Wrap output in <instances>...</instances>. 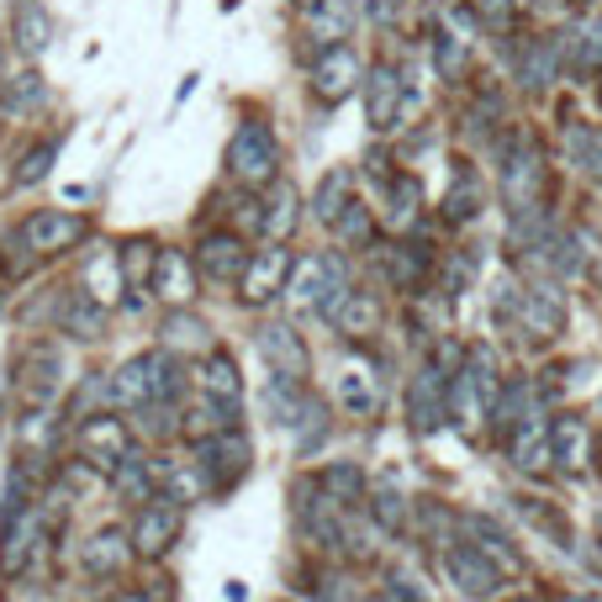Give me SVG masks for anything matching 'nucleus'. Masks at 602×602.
Masks as SVG:
<instances>
[{
  "label": "nucleus",
  "instance_id": "nucleus-1",
  "mask_svg": "<svg viewBox=\"0 0 602 602\" xmlns=\"http://www.w3.org/2000/svg\"><path fill=\"white\" fill-rule=\"evenodd\" d=\"M275 170H280V138H275V127L259 117L239 121V132L228 143V175L239 185H270Z\"/></svg>",
  "mask_w": 602,
  "mask_h": 602
},
{
  "label": "nucleus",
  "instance_id": "nucleus-2",
  "mask_svg": "<svg viewBox=\"0 0 602 602\" xmlns=\"http://www.w3.org/2000/svg\"><path fill=\"white\" fill-rule=\"evenodd\" d=\"M491 407H497V364L486 349H471L465 370L450 375V413L460 428H476L482 418H491Z\"/></svg>",
  "mask_w": 602,
  "mask_h": 602
},
{
  "label": "nucleus",
  "instance_id": "nucleus-3",
  "mask_svg": "<svg viewBox=\"0 0 602 602\" xmlns=\"http://www.w3.org/2000/svg\"><path fill=\"white\" fill-rule=\"evenodd\" d=\"M344 291H349V286H344V270H338V259H333V254H312V259L291 265V280H286V297H291V306H301V312H317V317H328Z\"/></svg>",
  "mask_w": 602,
  "mask_h": 602
},
{
  "label": "nucleus",
  "instance_id": "nucleus-4",
  "mask_svg": "<svg viewBox=\"0 0 602 602\" xmlns=\"http://www.w3.org/2000/svg\"><path fill=\"white\" fill-rule=\"evenodd\" d=\"M497 185H502V201H508L512 217H518V211L540 207L544 153H540V143H534V138H518L512 149H502V175H497Z\"/></svg>",
  "mask_w": 602,
  "mask_h": 602
},
{
  "label": "nucleus",
  "instance_id": "nucleus-5",
  "mask_svg": "<svg viewBox=\"0 0 602 602\" xmlns=\"http://www.w3.org/2000/svg\"><path fill=\"white\" fill-rule=\"evenodd\" d=\"M360 85H364V63H360V54H355L349 43H333V48H323V59L312 63V95H317L323 106L349 101Z\"/></svg>",
  "mask_w": 602,
  "mask_h": 602
},
{
  "label": "nucleus",
  "instance_id": "nucleus-6",
  "mask_svg": "<svg viewBox=\"0 0 602 602\" xmlns=\"http://www.w3.org/2000/svg\"><path fill=\"white\" fill-rule=\"evenodd\" d=\"M63 386V349L59 344H32L16 364V392L27 407H48Z\"/></svg>",
  "mask_w": 602,
  "mask_h": 602
},
{
  "label": "nucleus",
  "instance_id": "nucleus-7",
  "mask_svg": "<svg viewBox=\"0 0 602 602\" xmlns=\"http://www.w3.org/2000/svg\"><path fill=\"white\" fill-rule=\"evenodd\" d=\"M364 117L375 132H392L402 112H407V85H402V74H396V63H370L364 69Z\"/></svg>",
  "mask_w": 602,
  "mask_h": 602
},
{
  "label": "nucleus",
  "instance_id": "nucleus-8",
  "mask_svg": "<svg viewBox=\"0 0 602 602\" xmlns=\"http://www.w3.org/2000/svg\"><path fill=\"white\" fill-rule=\"evenodd\" d=\"M185 529V512H181V497H149L143 512H138V523H132V549L138 555H164L170 544L181 540Z\"/></svg>",
  "mask_w": 602,
  "mask_h": 602
},
{
  "label": "nucleus",
  "instance_id": "nucleus-9",
  "mask_svg": "<svg viewBox=\"0 0 602 602\" xmlns=\"http://www.w3.org/2000/svg\"><path fill=\"white\" fill-rule=\"evenodd\" d=\"M439 566H444V576H450L465 598H491V592L502 587V566H497L491 555H482V549H471V544H444Z\"/></svg>",
  "mask_w": 602,
  "mask_h": 602
},
{
  "label": "nucleus",
  "instance_id": "nucleus-10",
  "mask_svg": "<svg viewBox=\"0 0 602 602\" xmlns=\"http://www.w3.org/2000/svg\"><path fill=\"white\" fill-rule=\"evenodd\" d=\"M85 233H91V222L74 217V211H32L27 222L16 228V239L27 243L32 254H63V248H74Z\"/></svg>",
  "mask_w": 602,
  "mask_h": 602
},
{
  "label": "nucleus",
  "instance_id": "nucleus-11",
  "mask_svg": "<svg viewBox=\"0 0 602 602\" xmlns=\"http://www.w3.org/2000/svg\"><path fill=\"white\" fill-rule=\"evenodd\" d=\"M407 418H413L418 433H433L439 422L450 418V375L439 364H422L418 375H413V386H407Z\"/></svg>",
  "mask_w": 602,
  "mask_h": 602
},
{
  "label": "nucleus",
  "instance_id": "nucleus-12",
  "mask_svg": "<svg viewBox=\"0 0 602 602\" xmlns=\"http://www.w3.org/2000/svg\"><path fill=\"white\" fill-rule=\"evenodd\" d=\"M291 248L286 243H270V248H259V254H248V270H243V280H239V291H243V301L248 306H265V301L291 280Z\"/></svg>",
  "mask_w": 602,
  "mask_h": 602
},
{
  "label": "nucleus",
  "instance_id": "nucleus-13",
  "mask_svg": "<svg viewBox=\"0 0 602 602\" xmlns=\"http://www.w3.org/2000/svg\"><path fill=\"white\" fill-rule=\"evenodd\" d=\"M196 275H207V280H217V286H233V280H243V270H248V248H243L239 233H207V239L196 243Z\"/></svg>",
  "mask_w": 602,
  "mask_h": 602
},
{
  "label": "nucleus",
  "instance_id": "nucleus-14",
  "mask_svg": "<svg viewBox=\"0 0 602 602\" xmlns=\"http://www.w3.org/2000/svg\"><path fill=\"white\" fill-rule=\"evenodd\" d=\"M518 312H523V328L534 333V338H555V333L566 328V291L555 280H534V286H523Z\"/></svg>",
  "mask_w": 602,
  "mask_h": 602
},
{
  "label": "nucleus",
  "instance_id": "nucleus-15",
  "mask_svg": "<svg viewBox=\"0 0 602 602\" xmlns=\"http://www.w3.org/2000/svg\"><path fill=\"white\" fill-rule=\"evenodd\" d=\"M259 355L270 360V370L280 375V381H306V370H312V360H306V344H301L297 328H286V323H270V328H259Z\"/></svg>",
  "mask_w": 602,
  "mask_h": 602
},
{
  "label": "nucleus",
  "instance_id": "nucleus-16",
  "mask_svg": "<svg viewBox=\"0 0 602 602\" xmlns=\"http://www.w3.org/2000/svg\"><path fill=\"white\" fill-rule=\"evenodd\" d=\"M127 428H121V418H112V413H101V418H85L80 422V433H74V450H80V460H91V465H117L121 454H127Z\"/></svg>",
  "mask_w": 602,
  "mask_h": 602
},
{
  "label": "nucleus",
  "instance_id": "nucleus-17",
  "mask_svg": "<svg viewBox=\"0 0 602 602\" xmlns=\"http://www.w3.org/2000/svg\"><path fill=\"white\" fill-rule=\"evenodd\" d=\"M201 471H211V482L217 486H233L248 471V439H243L239 428H228V433H217V439H201Z\"/></svg>",
  "mask_w": 602,
  "mask_h": 602
},
{
  "label": "nucleus",
  "instance_id": "nucleus-18",
  "mask_svg": "<svg viewBox=\"0 0 602 602\" xmlns=\"http://www.w3.org/2000/svg\"><path fill=\"white\" fill-rule=\"evenodd\" d=\"M301 22H306V37H312L317 48H333V43H344L349 27H355V5H349V0H306V5H301Z\"/></svg>",
  "mask_w": 602,
  "mask_h": 602
},
{
  "label": "nucleus",
  "instance_id": "nucleus-19",
  "mask_svg": "<svg viewBox=\"0 0 602 602\" xmlns=\"http://www.w3.org/2000/svg\"><path fill=\"white\" fill-rule=\"evenodd\" d=\"M190 286H196V259H190L185 248H159L153 275H149L153 297H159V301H185V297H190Z\"/></svg>",
  "mask_w": 602,
  "mask_h": 602
},
{
  "label": "nucleus",
  "instance_id": "nucleus-20",
  "mask_svg": "<svg viewBox=\"0 0 602 602\" xmlns=\"http://www.w3.org/2000/svg\"><path fill=\"white\" fill-rule=\"evenodd\" d=\"M159 364H164V355H138V360H127L112 375V396L117 402H132V407H143V402H153V381H159Z\"/></svg>",
  "mask_w": 602,
  "mask_h": 602
},
{
  "label": "nucleus",
  "instance_id": "nucleus-21",
  "mask_svg": "<svg viewBox=\"0 0 602 602\" xmlns=\"http://www.w3.org/2000/svg\"><path fill=\"white\" fill-rule=\"evenodd\" d=\"M328 323L344 333V338H370V333H375V323H381V301L364 297V291H344V297H338V306L328 312Z\"/></svg>",
  "mask_w": 602,
  "mask_h": 602
},
{
  "label": "nucleus",
  "instance_id": "nucleus-22",
  "mask_svg": "<svg viewBox=\"0 0 602 602\" xmlns=\"http://www.w3.org/2000/svg\"><path fill=\"white\" fill-rule=\"evenodd\" d=\"M560 74V43L555 37H529V48H523V59H518V80L529 85V91H544L549 80Z\"/></svg>",
  "mask_w": 602,
  "mask_h": 602
},
{
  "label": "nucleus",
  "instance_id": "nucleus-23",
  "mask_svg": "<svg viewBox=\"0 0 602 602\" xmlns=\"http://www.w3.org/2000/svg\"><path fill=\"white\" fill-rule=\"evenodd\" d=\"M301 201H297V185L291 181H270V201H265V239L270 243H286L297 233L301 222Z\"/></svg>",
  "mask_w": 602,
  "mask_h": 602
},
{
  "label": "nucleus",
  "instance_id": "nucleus-24",
  "mask_svg": "<svg viewBox=\"0 0 602 602\" xmlns=\"http://www.w3.org/2000/svg\"><path fill=\"white\" fill-rule=\"evenodd\" d=\"M48 43H54V16L43 11V0H22L16 5V48L27 59H43Z\"/></svg>",
  "mask_w": 602,
  "mask_h": 602
},
{
  "label": "nucleus",
  "instance_id": "nucleus-25",
  "mask_svg": "<svg viewBox=\"0 0 602 602\" xmlns=\"http://www.w3.org/2000/svg\"><path fill=\"white\" fill-rule=\"evenodd\" d=\"M106 328V301H95L85 286H74L69 297H63V333H74V338H101Z\"/></svg>",
  "mask_w": 602,
  "mask_h": 602
},
{
  "label": "nucleus",
  "instance_id": "nucleus-26",
  "mask_svg": "<svg viewBox=\"0 0 602 602\" xmlns=\"http://www.w3.org/2000/svg\"><path fill=\"white\" fill-rule=\"evenodd\" d=\"M355 201V170H328L323 175V185H317V196H312V217L317 222H338L344 217V207Z\"/></svg>",
  "mask_w": 602,
  "mask_h": 602
},
{
  "label": "nucleus",
  "instance_id": "nucleus-27",
  "mask_svg": "<svg viewBox=\"0 0 602 602\" xmlns=\"http://www.w3.org/2000/svg\"><path fill=\"white\" fill-rule=\"evenodd\" d=\"M566 159H571L576 170H587V175L602 181V127H592V121H566Z\"/></svg>",
  "mask_w": 602,
  "mask_h": 602
},
{
  "label": "nucleus",
  "instance_id": "nucleus-28",
  "mask_svg": "<svg viewBox=\"0 0 602 602\" xmlns=\"http://www.w3.org/2000/svg\"><path fill=\"white\" fill-rule=\"evenodd\" d=\"M465 529L476 534V549H482V555H491L502 571H518V566H523V560H518V549H512V540L502 534V529H497V523H491V518L471 512V518H465Z\"/></svg>",
  "mask_w": 602,
  "mask_h": 602
},
{
  "label": "nucleus",
  "instance_id": "nucleus-29",
  "mask_svg": "<svg viewBox=\"0 0 602 602\" xmlns=\"http://www.w3.org/2000/svg\"><path fill=\"white\" fill-rule=\"evenodd\" d=\"M201 392L207 396H222V402H239L243 381H239V364L228 349H211L207 364H201Z\"/></svg>",
  "mask_w": 602,
  "mask_h": 602
},
{
  "label": "nucleus",
  "instance_id": "nucleus-30",
  "mask_svg": "<svg viewBox=\"0 0 602 602\" xmlns=\"http://www.w3.org/2000/svg\"><path fill=\"white\" fill-rule=\"evenodd\" d=\"M444 217L450 222H476L482 217V181H476V170H460L450 185V196H444Z\"/></svg>",
  "mask_w": 602,
  "mask_h": 602
},
{
  "label": "nucleus",
  "instance_id": "nucleus-31",
  "mask_svg": "<svg viewBox=\"0 0 602 602\" xmlns=\"http://www.w3.org/2000/svg\"><path fill=\"white\" fill-rule=\"evenodd\" d=\"M418 207H422V185L413 175H396L392 181V207H386V228L392 233H407L418 222Z\"/></svg>",
  "mask_w": 602,
  "mask_h": 602
},
{
  "label": "nucleus",
  "instance_id": "nucleus-32",
  "mask_svg": "<svg viewBox=\"0 0 602 602\" xmlns=\"http://www.w3.org/2000/svg\"><path fill=\"white\" fill-rule=\"evenodd\" d=\"M549 450H555V460H560L566 471H576V465L587 460V428H581V418L549 422Z\"/></svg>",
  "mask_w": 602,
  "mask_h": 602
},
{
  "label": "nucleus",
  "instance_id": "nucleus-33",
  "mask_svg": "<svg viewBox=\"0 0 602 602\" xmlns=\"http://www.w3.org/2000/svg\"><path fill=\"white\" fill-rule=\"evenodd\" d=\"M159 243H149V239H127L117 248V259H121V280H127V291H143L149 286V275H153V254Z\"/></svg>",
  "mask_w": 602,
  "mask_h": 602
},
{
  "label": "nucleus",
  "instance_id": "nucleus-34",
  "mask_svg": "<svg viewBox=\"0 0 602 602\" xmlns=\"http://www.w3.org/2000/svg\"><path fill=\"white\" fill-rule=\"evenodd\" d=\"M549 460H555L549 433H540L534 422H518V433H512V465H523V471H544Z\"/></svg>",
  "mask_w": 602,
  "mask_h": 602
},
{
  "label": "nucleus",
  "instance_id": "nucleus-35",
  "mask_svg": "<svg viewBox=\"0 0 602 602\" xmlns=\"http://www.w3.org/2000/svg\"><path fill=\"white\" fill-rule=\"evenodd\" d=\"M80 286H85L95 301H117V291L127 286V280H121V259L117 254H95L91 265H85V280H80Z\"/></svg>",
  "mask_w": 602,
  "mask_h": 602
},
{
  "label": "nucleus",
  "instance_id": "nucleus-36",
  "mask_svg": "<svg viewBox=\"0 0 602 602\" xmlns=\"http://www.w3.org/2000/svg\"><path fill=\"white\" fill-rule=\"evenodd\" d=\"M121 560H127V549H121L117 529H101V534L85 544V571H91V576H117Z\"/></svg>",
  "mask_w": 602,
  "mask_h": 602
},
{
  "label": "nucleus",
  "instance_id": "nucleus-37",
  "mask_svg": "<svg viewBox=\"0 0 602 602\" xmlns=\"http://www.w3.org/2000/svg\"><path fill=\"white\" fill-rule=\"evenodd\" d=\"M43 101H48V85H43V74H32V69L0 85V106H5V112H32V106H43Z\"/></svg>",
  "mask_w": 602,
  "mask_h": 602
},
{
  "label": "nucleus",
  "instance_id": "nucleus-38",
  "mask_svg": "<svg viewBox=\"0 0 602 602\" xmlns=\"http://www.w3.org/2000/svg\"><path fill=\"white\" fill-rule=\"evenodd\" d=\"M338 402L364 418V413L375 407V375H364V370H344V375H338Z\"/></svg>",
  "mask_w": 602,
  "mask_h": 602
},
{
  "label": "nucleus",
  "instance_id": "nucleus-39",
  "mask_svg": "<svg viewBox=\"0 0 602 602\" xmlns=\"http://www.w3.org/2000/svg\"><path fill=\"white\" fill-rule=\"evenodd\" d=\"M117 491H121V497H138V502H149V497H153L149 460H138L132 450L121 454V460H117Z\"/></svg>",
  "mask_w": 602,
  "mask_h": 602
},
{
  "label": "nucleus",
  "instance_id": "nucleus-40",
  "mask_svg": "<svg viewBox=\"0 0 602 602\" xmlns=\"http://www.w3.org/2000/svg\"><path fill=\"white\" fill-rule=\"evenodd\" d=\"M63 138H43L32 153H22V164H16V185H37L48 181V170H54V159H59Z\"/></svg>",
  "mask_w": 602,
  "mask_h": 602
},
{
  "label": "nucleus",
  "instance_id": "nucleus-41",
  "mask_svg": "<svg viewBox=\"0 0 602 602\" xmlns=\"http://www.w3.org/2000/svg\"><path fill=\"white\" fill-rule=\"evenodd\" d=\"M422 270H428V243H402L392 254V275H396V286H418L422 280Z\"/></svg>",
  "mask_w": 602,
  "mask_h": 602
},
{
  "label": "nucleus",
  "instance_id": "nucleus-42",
  "mask_svg": "<svg viewBox=\"0 0 602 602\" xmlns=\"http://www.w3.org/2000/svg\"><path fill=\"white\" fill-rule=\"evenodd\" d=\"M529 407V381H512L508 392L497 396V407H491V418L502 422V428H518L523 418H534V413H523Z\"/></svg>",
  "mask_w": 602,
  "mask_h": 602
},
{
  "label": "nucleus",
  "instance_id": "nucleus-43",
  "mask_svg": "<svg viewBox=\"0 0 602 602\" xmlns=\"http://www.w3.org/2000/svg\"><path fill=\"white\" fill-rule=\"evenodd\" d=\"M323 491H333L338 502H355V497H364V476L355 471V465H333V471H323Z\"/></svg>",
  "mask_w": 602,
  "mask_h": 602
},
{
  "label": "nucleus",
  "instance_id": "nucleus-44",
  "mask_svg": "<svg viewBox=\"0 0 602 602\" xmlns=\"http://www.w3.org/2000/svg\"><path fill=\"white\" fill-rule=\"evenodd\" d=\"M333 233H338L344 243H364V239H370V233H375V222H370L364 201H349V207H344V217L333 222Z\"/></svg>",
  "mask_w": 602,
  "mask_h": 602
},
{
  "label": "nucleus",
  "instance_id": "nucleus-45",
  "mask_svg": "<svg viewBox=\"0 0 602 602\" xmlns=\"http://www.w3.org/2000/svg\"><path fill=\"white\" fill-rule=\"evenodd\" d=\"M465 43H471V37H450V32H439L433 63H439V74H444V80H460V69H465Z\"/></svg>",
  "mask_w": 602,
  "mask_h": 602
},
{
  "label": "nucleus",
  "instance_id": "nucleus-46",
  "mask_svg": "<svg viewBox=\"0 0 602 602\" xmlns=\"http://www.w3.org/2000/svg\"><path fill=\"white\" fill-rule=\"evenodd\" d=\"M571 37H576V59L592 63V69H602V16L581 22V27H576Z\"/></svg>",
  "mask_w": 602,
  "mask_h": 602
},
{
  "label": "nucleus",
  "instance_id": "nucleus-47",
  "mask_svg": "<svg viewBox=\"0 0 602 602\" xmlns=\"http://www.w3.org/2000/svg\"><path fill=\"white\" fill-rule=\"evenodd\" d=\"M370 508H375V518H381V523H386V529H402V497H396L392 486H381V491H375V502H370Z\"/></svg>",
  "mask_w": 602,
  "mask_h": 602
},
{
  "label": "nucleus",
  "instance_id": "nucleus-48",
  "mask_svg": "<svg viewBox=\"0 0 602 602\" xmlns=\"http://www.w3.org/2000/svg\"><path fill=\"white\" fill-rule=\"evenodd\" d=\"M364 16H370L375 27H386V22L396 16V0H364Z\"/></svg>",
  "mask_w": 602,
  "mask_h": 602
},
{
  "label": "nucleus",
  "instance_id": "nucleus-49",
  "mask_svg": "<svg viewBox=\"0 0 602 602\" xmlns=\"http://www.w3.org/2000/svg\"><path fill=\"white\" fill-rule=\"evenodd\" d=\"M392 598H396V602H428V598L418 592V587L407 581V576H392Z\"/></svg>",
  "mask_w": 602,
  "mask_h": 602
},
{
  "label": "nucleus",
  "instance_id": "nucleus-50",
  "mask_svg": "<svg viewBox=\"0 0 602 602\" xmlns=\"http://www.w3.org/2000/svg\"><path fill=\"white\" fill-rule=\"evenodd\" d=\"M228 602H248V587H243V581H228Z\"/></svg>",
  "mask_w": 602,
  "mask_h": 602
},
{
  "label": "nucleus",
  "instance_id": "nucleus-51",
  "mask_svg": "<svg viewBox=\"0 0 602 602\" xmlns=\"http://www.w3.org/2000/svg\"><path fill=\"white\" fill-rule=\"evenodd\" d=\"M117 602H153V592H121Z\"/></svg>",
  "mask_w": 602,
  "mask_h": 602
},
{
  "label": "nucleus",
  "instance_id": "nucleus-52",
  "mask_svg": "<svg viewBox=\"0 0 602 602\" xmlns=\"http://www.w3.org/2000/svg\"><path fill=\"white\" fill-rule=\"evenodd\" d=\"M566 602H598V598H592V592H581V598H566Z\"/></svg>",
  "mask_w": 602,
  "mask_h": 602
},
{
  "label": "nucleus",
  "instance_id": "nucleus-53",
  "mask_svg": "<svg viewBox=\"0 0 602 602\" xmlns=\"http://www.w3.org/2000/svg\"><path fill=\"white\" fill-rule=\"evenodd\" d=\"M540 5H566V0H540Z\"/></svg>",
  "mask_w": 602,
  "mask_h": 602
},
{
  "label": "nucleus",
  "instance_id": "nucleus-54",
  "mask_svg": "<svg viewBox=\"0 0 602 602\" xmlns=\"http://www.w3.org/2000/svg\"><path fill=\"white\" fill-rule=\"evenodd\" d=\"M581 5H602V0H581Z\"/></svg>",
  "mask_w": 602,
  "mask_h": 602
},
{
  "label": "nucleus",
  "instance_id": "nucleus-55",
  "mask_svg": "<svg viewBox=\"0 0 602 602\" xmlns=\"http://www.w3.org/2000/svg\"><path fill=\"white\" fill-rule=\"evenodd\" d=\"M598 529H602V518H598Z\"/></svg>",
  "mask_w": 602,
  "mask_h": 602
},
{
  "label": "nucleus",
  "instance_id": "nucleus-56",
  "mask_svg": "<svg viewBox=\"0 0 602 602\" xmlns=\"http://www.w3.org/2000/svg\"><path fill=\"white\" fill-rule=\"evenodd\" d=\"M523 602H529V598H523Z\"/></svg>",
  "mask_w": 602,
  "mask_h": 602
}]
</instances>
